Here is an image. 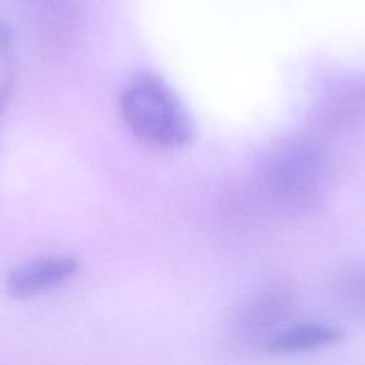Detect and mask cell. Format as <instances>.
<instances>
[{
    "instance_id": "7a4b0ae2",
    "label": "cell",
    "mask_w": 365,
    "mask_h": 365,
    "mask_svg": "<svg viewBox=\"0 0 365 365\" xmlns=\"http://www.w3.org/2000/svg\"><path fill=\"white\" fill-rule=\"evenodd\" d=\"M118 111L130 133L145 145L173 150L192 140V120L178 96L158 76L140 71L118 93Z\"/></svg>"
},
{
    "instance_id": "8992f818",
    "label": "cell",
    "mask_w": 365,
    "mask_h": 365,
    "mask_svg": "<svg viewBox=\"0 0 365 365\" xmlns=\"http://www.w3.org/2000/svg\"><path fill=\"white\" fill-rule=\"evenodd\" d=\"M332 295L338 309L354 322H365V257L346 264L336 275Z\"/></svg>"
},
{
    "instance_id": "6da1fadb",
    "label": "cell",
    "mask_w": 365,
    "mask_h": 365,
    "mask_svg": "<svg viewBox=\"0 0 365 365\" xmlns=\"http://www.w3.org/2000/svg\"><path fill=\"white\" fill-rule=\"evenodd\" d=\"M257 182L264 197L291 215L318 211L331 188V163L312 135H291L274 143L261 157Z\"/></svg>"
},
{
    "instance_id": "3957f363",
    "label": "cell",
    "mask_w": 365,
    "mask_h": 365,
    "mask_svg": "<svg viewBox=\"0 0 365 365\" xmlns=\"http://www.w3.org/2000/svg\"><path fill=\"white\" fill-rule=\"evenodd\" d=\"M295 307V294L287 287H271L254 294L235 312L231 336L240 345L258 349L282 327Z\"/></svg>"
},
{
    "instance_id": "277c9868",
    "label": "cell",
    "mask_w": 365,
    "mask_h": 365,
    "mask_svg": "<svg viewBox=\"0 0 365 365\" xmlns=\"http://www.w3.org/2000/svg\"><path fill=\"white\" fill-rule=\"evenodd\" d=\"M78 269L71 255H47L13 268L6 278L10 297L27 299L47 294L67 282Z\"/></svg>"
},
{
    "instance_id": "5b68a950",
    "label": "cell",
    "mask_w": 365,
    "mask_h": 365,
    "mask_svg": "<svg viewBox=\"0 0 365 365\" xmlns=\"http://www.w3.org/2000/svg\"><path fill=\"white\" fill-rule=\"evenodd\" d=\"M339 327L327 322H298L278 329L259 351L272 355H288L332 346L344 339Z\"/></svg>"
}]
</instances>
